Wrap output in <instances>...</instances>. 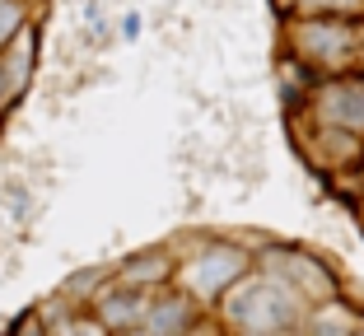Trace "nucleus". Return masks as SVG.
<instances>
[{
  "mask_svg": "<svg viewBox=\"0 0 364 336\" xmlns=\"http://www.w3.org/2000/svg\"><path fill=\"white\" fill-rule=\"evenodd\" d=\"M215 313L229 332L243 336H280V332H299L304 313H309V299L299 290H289L280 276H271L267 266H247L234 285H229L220 299H215Z\"/></svg>",
  "mask_w": 364,
  "mask_h": 336,
  "instance_id": "f257e3e1",
  "label": "nucleus"
},
{
  "mask_svg": "<svg viewBox=\"0 0 364 336\" xmlns=\"http://www.w3.org/2000/svg\"><path fill=\"white\" fill-rule=\"evenodd\" d=\"M285 56L313 75H332L364 61V19L360 14H289Z\"/></svg>",
  "mask_w": 364,
  "mask_h": 336,
  "instance_id": "f03ea898",
  "label": "nucleus"
},
{
  "mask_svg": "<svg viewBox=\"0 0 364 336\" xmlns=\"http://www.w3.org/2000/svg\"><path fill=\"white\" fill-rule=\"evenodd\" d=\"M247 266H252V248H247V243H238V239H196L192 252L178 257L173 285L187 290L201 308H215V299H220Z\"/></svg>",
  "mask_w": 364,
  "mask_h": 336,
  "instance_id": "7ed1b4c3",
  "label": "nucleus"
},
{
  "mask_svg": "<svg viewBox=\"0 0 364 336\" xmlns=\"http://www.w3.org/2000/svg\"><path fill=\"white\" fill-rule=\"evenodd\" d=\"M299 112L309 121H318V126H332L364 141V61L332 70V75H318L309 85V94H304Z\"/></svg>",
  "mask_w": 364,
  "mask_h": 336,
  "instance_id": "20e7f679",
  "label": "nucleus"
},
{
  "mask_svg": "<svg viewBox=\"0 0 364 336\" xmlns=\"http://www.w3.org/2000/svg\"><path fill=\"white\" fill-rule=\"evenodd\" d=\"M257 266H267L271 276L289 285V290H299L309 304H322V299H332L341 294V276L336 266L322 252H309V248H280V243H267L262 252H252Z\"/></svg>",
  "mask_w": 364,
  "mask_h": 336,
  "instance_id": "39448f33",
  "label": "nucleus"
},
{
  "mask_svg": "<svg viewBox=\"0 0 364 336\" xmlns=\"http://www.w3.org/2000/svg\"><path fill=\"white\" fill-rule=\"evenodd\" d=\"M205 308L196 304L187 290H178V285H159V290H150V299H145V313H140V336H182V332H196V323H201Z\"/></svg>",
  "mask_w": 364,
  "mask_h": 336,
  "instance_id": "423d86ee",
  "label": "nucleus"
},
{
  "mask_svg": "<svg viewBox=\"0 0 364 336\" xmlns=\"http://www.w3.org/2000/svg\"><path fill=\"white\" fill-rule=\"evenodd\" d=\"M38 52H43V28H38V19L19 23V28L0 43V80H5L10 103H19V98L28 94L33 75H38Z\"/></svg>",
  "mask_w": 364,
  "mask_h": 336,
  "instance_id": "0eeeda50",
  "label": "nucleus"
},
{
  "mask_svg": "<svg viewBox=\"0 0 364 336\" xmlns=\"http://www.w3.org/2000/svg\"><path fill=\"white\" fill-rule=\"evenodd\" d=\"M145 299H150V290L107 281L103 290L89 299V313L103 323V332H136V327H140V313H145Z\"/></svg>",
  "mask_w": 364,
  "mask_h": 336,
  "instance_id": "6e6552de",
  "label": "nucleus"
},
{
  "mask_svg": "<svg viewBox=\"0 0 364 336\" xmlns=\"http://www.w3.org/2000/svg\"><path fill=\"white\" fill-rule=\"evenodd\" d=\"M173 271H178V252L150 248V252H131L127 261H117L112 281L136 285V290H159V285H173Z\"/></svg>",
  "mask_w": 364,
  "mask_h": 336,
  "instance_id": "1a4fd4ad",
  "label": "nucleus"
},
{
  "mask_svg": "<svg viewBox=\"0 0 364 336\" xmlns=\"http://www.w3.org/2000/svg\"><path fill=\"white\" fill-rule=\"evenodd\" d=\"M299 332H313V336H364V308L350 304L346 294H332V299H322V304H309L304 313V327Z\"/></svg>",
  "mask_w": 364,
  "mask_h": 336,
  "instance_id": "9d476101",
  "label": "nucleus"
},
{
  "mask_svg": "<svg viewBox=\"0 0 364 336\" xmlns=\"http://www.w3.org/2000/svg\"><path fill=\"white\" fill-rule=\"evenodd\" d=\"M107 281H112V266H85V271H75L70 281L61 285V299H65V304H75V308H89V299H94Z\"/></svg>",
  "mask_w": 364,
  "mask_h": 336,
  "instance_id": "9b49d317",
  "label": "nucleus"
},
{
  "mask_svg": "<svg viewBox=\"0 0 364 336\" xmlns=\"http://www.w3.org/2000/svg\"><path fill=\"white\" fill-rule=\"evenodd\" d=\"M276 10L285 14H360L364 19V0H276Z\"/></svg>",
  "mask_w": 364,
  "mask_h": 336,
  "instance_id": "f8f14e48",
  "label": "nucleus"
},
{
  "mask_svg": "<svg viewBox=\"0 0 364 336\" xmlns=\"http://www.w3.org/2000/svg\"><path fill=\"white\" fill-rule=\"evenodd\" d=\"M28 19H33L28 0H0V43H5L19 23H28Z\"/></svg>",
  "mask_w": 364,
  "mask_h": 336,
  "instance_id": "ddd939ff",
  "label": "nucleus"
},
{
  "mask_svg": "<svg viewBox=\"0 0 364 336\" xmlns=\"http://www.w3.org/2000/svg\"><path fill=\"white\" fill-rule=\"evenodd\" d=\"M122 38H127V43L140 38V14H127V19H122Z\"/></svg>",
  "mask_w": 364,
  "mask_h": 336,
  "instance_id": "4468645a",
  "label": "nucleus"
},
{
  "mask_svg": "<svg viewBox=\"0 0 364 336\" xmlns=\"http://www.w3.org/2000/svg\"><path fill=\"white\" fill-rule=\"evenodd\" d=\"M10 112V94H5V80H0V117Z\"/></svg>",
  "mask_w": 364,
  "mask_h": 336,
  "instance_id": "2eb2a0df",
  "label": "nucleus"
},
{
  "mask_svg": "<svg viewBox=\"0 0 364 336\" xmlns=\"http://www.w3.org/2000/svg\"><path fill=\"white\" fill-rule=\"evenodd\" d=\"M0 332H5V323H0Z\"/></svg>",
  "mask_w": 364,
  "mask_h": 336,
  "instance_id": "dca6fc26",
  "label": "nucleus"
}]
</instances>
